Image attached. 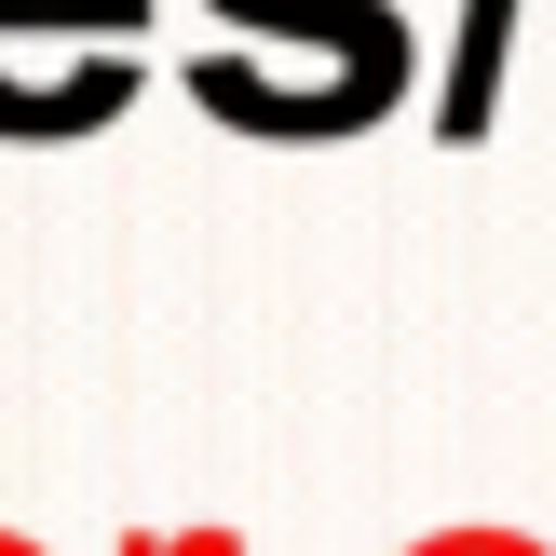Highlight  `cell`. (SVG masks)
<instances>
[{"label": "cell", "mask_w": 556, "mask_h": 556, "mask_svg": "<svg viewBox=\"0 0 556 556\" xmlns=\"http://www.w3.org/2000/svg\"><path fill=\"white\" fill-rule=\"evenodd\" d=\"M217 14L271 27V41H299V54H340L380 109L407 96V14H394V0H217Z\"/></svg>", "instance_id": "1"}, {"label": "cell", "mask_w": 556, "mask_h": 556, "mask_svg": "<svg viewBox=\"0 0 556 556\" xmlns=\"http://www.w3.org/2000/svg\"><path fill=\"white\" fill-rule=\"evenodd\" d=\"M503 54H516V0H462V68H448V96H434V123H448V136H476V123H489V96H503Z\"/></svg>", "instance_id": "2"}]
</instances>
